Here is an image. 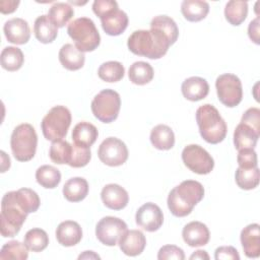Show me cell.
Instances as JSON below:
<instances>
[{
    "label": "cell",
    "instance_id": "obj_30",
    "mask_svg": "<svg viewBox=\"0 0 260 260\" xmlns=\"http://www.w3.org/2000/svg\"><path fill=\"white\" fill-rule=\"evenodd\" d=\"M1 66L7 71H16L21 68L24 62V56L22 51L17 47H5L0 56Z\"/></svg>",
    "mask_w": 260,
    "mask_h": 260
},
{
    "label": "cell",
    "instance_id": "obj_31",
    "mask_svg": "<svg viewBox=\"0 0 260 260\" xmlns=\"http://www.w3.org/2000/svg\"><path fill=\"white\" fill-rule=\"evenodd\" d=\"M248 3L246 1L232 0L225 4L224 16L232 25H240L247 17Z\"/></svg>",
    "mask_w": 260,
    "mask_h": 260
},
{
    "label": "cell",
    "instance_id": "obj_27",
    "mask_svg": "<svg viewBox=\"0 0 260 260\" xmlns=\"http://www.w3.org/2000/svg\"><path fill=\"white\" fill-rule=\"evenodd\" d=\"M181 12L188 21L197 22L207 16L209 4L200 0H184L181 4Z\"/></svg>",
    "mask_w": 260,
    "mask_h": 260
},
{
    "label": "cell",
    "instance_id": "obj_16",
    "mask_svg": "<svg viewBox=\"0 0 260 260\" xmlns=\"http://www.w3.org/2000/svg\"><path fill=\"white\" fill-rule=\"evenodd\" d=\"M118 244L125 255L134 257L143 252L146 246V239L143 233L138 230H127L119 239Z\"/></svg>",
    "mask_w": 260,
    "mask_h": 260
},
{
    "label": "cell",
    "instance_id": "obj_25",
    "mask_svg": "<svg viewBox=\"0 0 260 260\" xmlns=\"http://www.w3.org/2000/svg\"><path fill=\"white\" fill-rule=\"evenodd\" d=\"M88 190V183L84 178L74 177L64 184L63 195L69 202H79L87 196Z\"/></svg>",
    "mask_w": 260,
    "mask_h": 260
},
{
    "label": "cell",
    "instance_id": "obj_7",
    "mask_svg": "<svg viewBox=\"0 0 260 260\" xmlns=\"http://www.w3.org/2000/svg\"><path fill=\"white\" fill-rule=\"evenodd\" d=\"M70 124V111L64 106H55L43 118L41 128L44 137L53 142L62 140L66 136Z\"/></svg>",
    "mask_w": 260,
    "mask_h": 260
},
{
    "label": "cell",
    "instance_id": "obj_13",
    "mask_svg": "<svg viewBox=\"0 0 260 260\" xmlns=\"http://www.w3.org/2000/svg\"><path fill=\"white\" fill-rule=\"evenodd\" d=\"M136 223L146 232H155L164 222V214L158 205L147 202L140 206L135 215Z\"/></svg>",
    "mask_w": 260,
    "mask_h": 260
},
{
    "label": "cell",
    "instance_id": "obj_28",
    "mask_svg": "<svg viewBox=\"0 0 260 260\" xmlns=\"http://www.w3.org/2000/svg\"><path fill=\"white\" fill-rule=\"evenodd\" d=\"M151 144L159 150H169L175 144V134L168 125L159 124L152 128L150 132Z\"/></svg>",
    "mask_w": 260,
    "mask_h": 260
},
{
    "label": "cell",
    "instance_id": "obj_45",
    "mask_svg": "<svg viewBox=\"0 0 260 260\" xmlns=\"http://www.w3.org/2000/svg\"><path fill=\"white\" fill-rule=\"evenodd\" d=\"M119 7L118 3L114 0H95L92 3V11L100 18L107 12Z\"/></svg>",
    "mask_w": 260,
    "mask_h": 260
},
{
    "label": "cell",
    "instance_id": "obj_10",
    "mask_svg": "<svg viewBox=\"0 0 260 260\" xmlns=\"http://www.w3.org/2000/svg\"><path fill=\"white\" fill-rule=\"evenodd\" d=\"M182 160L190 171L199 175L209 174L214 167L212 156L203 147L197 144H189L184 147Z\"/></svg>",
    "mask_w": 260,
    "mask_h": 260
},
{
    "label": "cell",
    "instance_id": "obj_41",
    "mask_svg": "<svg viewBox=\"0 0 260 260\" xmlns=\"http://www.w3.org/2000/svg\"><path fill=\"white\" fill-rule=\"evenodd\" d=\"M91 158V152L89 147L77 146L72 144V154L69 161V166L72 168H82L85 167Z\"/></svg>",
    "mask_w": 260,
    "mask_h": 260
},
{
    "label": "cell",
    "instance_id": "obj_35",
    "mask_svg": "<svg viewBox=\"0 0 260 260\" xmlns=\"http://www.w3.org/2000/svg\"><path fill=\"white\" fill-rule=\"evenodd\" d=\"M125 74V68L118 61H108L103 63L98 70L99 77L106 82L120 81Z\"/></svg>",
    "mask_w": 260,
    "mask_h": 260
},
{
    "label": "cell",
    "instance_id": "obj_46",
    "mask_svg": "<svg viewBox=\"0 0 260 260\" xmlns=\"http://www.w3.org/2000/svg\"><path fill=\"white\" fill-rule=\"evenodd\" d=\"M214 258L216 260H226V259L239 260L240 255L237 249L234 248L233 246H221L215 250Z\"/></svg>",
    "mask_w": 260,
    "mask_h": 260
},
{
    "label": "cell",
    "instance_id": "obj_5",
    "mask_svg": "<svg viewBox=\"0 0 260 260\" xmlns=\"http://www.w3.org/2000/svg\"><path fill=\"white\" fill-rule=\"evenodd\" d=\"M67 32L81 52H92L101 43V36L94 22L88 17H79L68 24Z\"/></svg>",
    "mask_w": 260,
    "mask_h": 260
},
{
    "label": "cell",
    "instance_id": "obj_39",
    "mask_svg": "<svg viewBox=\"0 0 260 260\" xmlns=\"http://www.w3.org/2000/svg\"><path fill=\"white\" fill-rule=\"evenodd\" d=\"M23 243L26 245L28 250L32 252H42L48 247L49 236L44 230L35 228L26 232Z\"/></svg>",
    "mask_w": 260,
    "mask_h": 260
},
{
    "label": "cell",
    "instance_id": "obj_4",
    "mask_svg": "<svg viewBox=\"0 0 260 260\" xmlns=\"http://www.w3.org/2000/svg\"><path fill=\"white\" fill-rule=\"evenodd\" d=\"M27 212L20 205L16 191L7 192L1 201V235L3 238L16 236L24 223Z\"/></svg>",
    "mask_w": 260,
    "mask_h": 260
},
{
    "label": "cell",
    "instance_id": "obj_51",
    "mask_svg": "<svg viewBox=\"0 0 260 260\" xmlns=\"http://www.w3.org/2000/svg\"><path fill=\"white\" fill-rule=\"evenodd\" d=\"M0 153H1V156H2V166H1V172L3 171V169H4V165H6V168H7V170L10 168V158H9V156L8 155H6V153L3 151V150H1L0 151Z\"/></svg>",
    "mask_w": 260,
    "mask_h": 260
},
{
    "label": "cell",
    "instance_id": "obj_43",
    "mask_svg": "<svg viewBox=\"0 0 260 260\" xmlns=\"http://www.w3.org/2000/svg\"><path fill=\"white\" fill-rule=\"evenodd\" d=\"M157 259L158 260H170V259L184 260L185 254H184V251L178 246L165 245L159 249L157 253Z\"/></svg>",
    "mask_w": 260,
    "mask_h": 260
},
{
    "label": "cell",
    "instance_id": "obj_38",
    "mask_svg": "<svg viewBox=\"0 0 260 260\" xmlns=\"http://www.w3.org/2000/svg\"><path fill=\"white\" fill-rule=\"evenodd\" d=\"M237 185L243 190L255 189L259 184V169H243L238 168L235 174Z\"/></svg>",
    "mask_w": 260,
    "mask_h": 260
},
{
    "label": "cell",
    "instance_id": "obj_9",
    "mask_svg": "<svg viewBox=\"0 0 260 260\" xmlns=\"http://www.w3.org/2000/svg\"><path fill=\"white\" fill-rule=\"evenodd\" d=\"M215 88L219 102L229 108L238 106L243 99L242 82L232 73L219 75L215 80Z\"/></svg>",
    "mask_w": 260,
    "mask_h": 260
},
{
    "label": "cell",
    "instance_id": "obj_33",
    "mask_svg": "<svg viewBox=\"0 0 260 260\" xmlns=\"http://www.w3.org/2000/svg\"><path fill=\"white\" fill-rule=\"evenodd\" d=\"M150 27L156 28L160 30L164 35H166L171 43V45L175 44L179 37V28L175 20L167 15H157L154 16L150 21Z\"/></svg>",
    "mask_w": 260,
    "mask_h": 260
},
{
    "label": "cell",
    "instance_id": "obj_21",
    "mask_svg": "<svg viewBox=\"0 0 260 260\" xmlns=\"http://www.w3.org/2000/svg\"><path fill=\"white\" fill-rule=\"evenodd\" d=\"M181 90L184 98L188 101L198 102L207 96L209 92V84L206 79L202 77L192 76L183 81Z\"/></svg>",
    "mask_w": 260,
    "mask_h": 260
},
{
    "label": "cell",
    "instance_id": "obj_36",
    "mask_svg": "<svg viewBox=\"0 0 260 260\" xmlns=\"http://www.w3.org/2000/svg\"><path fill=\"white\" fill-rule=\"evenodd\" d=\"M71 154H72V144H70L66 140L62 139V140L52 142L49 150V156L54 164L68 165L71 158Z\"/></svg>",
    "mask_w": 260,
    "mask_h": 260
},
{
    "label": "cell",
    "instance_id": "obj_20",
    "mask_svg": "<svg viewBox=\"0 0 260 260\" xmlns=\"http://www.w3.org/2000/svg\"><path fill=\"white\" fill-rule=\"evenodd\" d=\"M56 239L58 243L64 247L75 246L82 239L81 226L78 222L73 220L62 221L57 226Z\"/></svg>",
    "mask_w": 260,
    "mask_h": 260
},
{
    "label": "cell",
    "instance_id": "obj_48",
    "mask_svg": "<svg viewBox=\"0 0 260 260\" xmlns=\"http://www.w3.org/2000/svg\"><path fill=\"white\" fill-rule=\"evenodd\" d=\"M18 0H2L0 1V11L3 14H9L16 10L19 5Z\"/></svg>",
    "mask_w": 260,
    "mask_h": 260
},
{
    "label": "cell",
    "instance_id": "obj_50",
    "mask_svg": "<svg viewBox=\"0 0 260 260\" xmlns=\"http://www.w3.org/2000/svg\"><path fill=\"white\" fill-rule=\"evenodd\" d=\"M100 259L101 257L95 254L93 251H85L83 254H80L78 256V259Z\"/></svg>",
    "mask_w": 260,
    "mask_h": 260
},
{
    "label": "cell",
    "instance_id": "obj_22",
    "mask_svg": "<svg viewBox=\"0 0 260 260\" xmlns=\"http://www.w3.org/2000/svg\"><path fill=\"white\" fill-rule=\"evenodd\" d=\"M59 61L61 65L70 71H75L83 67L85 56L84 53L79 51L75 45L65 44L59 51Z\"/></svg>",
    "mask_w": 260,
    "mask_h": 260
},
{
    "label": "cell",
    "instance_id": "obj_15",
    "mask_svg": "<svg viewBox=\"0 0 260 260\" xmlns=\"http://www.w3.org/2000/svg\"><path fill=\"white\" fill-rule=\"evenodd\" d=\"M101 198L104 205L113 210H121L129 202L128 192L118 184L106 185L102 189Z\"/></svg>",
    "mask_w": 260,
    "mask_h": 260
},
{
    "label": "cell",
    "instance_id": "obj_1",
    "mask_svg": "<svg viewBox=\"0 0 260 260\" xmlns=\"http://www.w3.org/2000/svg\"><path fill=\"white\" fill-rule=\"evenodd\" d=\"M130 52L135 55L149 59H159L165 56L172 46L168 37L160 30L150 27V29H139L133 31L127 41Z\"/></svg>",
    "mask_w": 260,
    "mask_h": 260
},
{
    "label": "cell",
    "instance_id": "obj_42",
    "mask_svg": "<svg viewBox=\"0 0 260 260\" xmlns=\"http://www.w3.org/2000/svg\"><path fill=\"white\" fill-rule=\"evenodd\" d=\"M237 161L239 164V168L243 169H252L258 167L257 153L254 149L239 150Z\"/></svg>",
    "mask_w": 260,
    "mask_h": 260
},
{
    "label": "cell",
    "instance_id": "obj_32",
    "mask_svg": "<svg viewBox=\"0 0 260 260\" xmlns=\"http://www.w3.org/2000/svg\"><path fill=\"white\" fill-rule=\"evenodd\" d=\"M36 180L42 187L46 189H54L61 181V173L53 166L44 165L36 171Z\"/></svg>",
    "mask_w": 260,
    "mask_h": 260
},
{
    "label": "cell",
    "instance_id": "obj_18",
    "mask_svg": "<svg viewBox=\"0 0 260 260\" xmlns=\"http://www.w3.org/2000/svg\"><path fill=\"white\" fill-rule=\"evenodd\" d=\"M104 31L109 36H119L125 31L128 26V16L119 7L107 12L101 18Z\"/></svg>",
    "mask_w": 260,
    "mask_h": 260
},
{
    "label": "cell",
    "instance_id": "obj_47",
    "mask_svg": "<svg viewBox=\"0 0 260 260\" xmlns=\"http://www.w3.org/2000/svg\"><path fill=\"white\" fill-rule=\"evenodd\" d=\"M248 35L249 38L257 45L260 44L259 40V17H256L249 23L248 26Z\"/></svg>",
    "mask_w": 260,
    "mask_h": 260
},
{
    "label": "cell",
    "instance_id": "obj_40",
    "mask_svg": "<svg viewBox=\"0 0 260 260\" xmlns=\"http://www.w3.org/2000/svg\"><path fill=\"white\" fill-rule=\"evenodd\" d=\"M17 199L22 208L27 212H36L41 204V200L37 192L29 188H20L16 191Z\"/></svg>",
    "mask_w": 260,
    "mask_h": 260
},
{
    "label": "cell",
    "instance_id": "obj_3",
    "mask_svg": "<svg viewBox=\"0 0 260 260\" xmlns=\"http://www.w3.org/2000/svg\"><path fill=\"white\" fill-rule=\"evenodd\" d=\"M196 122L199 133L206 142L217 144L225 138L226 123L214 106L210 104L200 106L196 111Z\"/></svg>",
    "mask_w": 260,
    "mask_h": 260
},
{
    "label": "cell",
    "instance_id": "obj_8",
    "mask_svg": "<svg viewBox=\"0 0 260 260\" xmlns=\"http://www.w3.org/2000/svg\"><path fill=\"white\" fill-rule=\"evenodd\" d=\"M93 116L103 123H111L118 118L121 108L120 94L114 89H103L91 102Z\"/></svg>",
    "mask_w": 260,
    "mask_h": 260
},
{
    "label": "cell",
    "instance_id": "obj_24",
    "mask_svg": "<svg viewBox=\"0 0 260 260\" xmlns=\"http://www.w3.org/2000/svg\"><path fill=\"white\" fill-rule=\"evenodd\" d=\"M99 136L96 127L89 122H79L72 131L73 143L81 147H89L95 142Z\"/></svg>",
    "mask_w": 260,
    "mask_h": 260
},
{
    "label": "cell",
    "instance_id": "obj_12",
    "mask_svg": "<svg viewBox=\"0 0 260 260\" xmlns=\"http://www.w3.org/2000/svg\"><path fill=\"white\" fill-rule=\"evenodd\" d=\"M125 231L127 224L124 220L115 216H105L96 223L95 236L102 244L115 246Z\"/></svg>",
    "mask_w": 260,
    "mask_h": 260
},
{
    "label": "cell",
    "instance_id": "obj_2",
    "mask_svg": "<svg viewBox=\"0 0 260 260\" xmlns=\"http://www.w3.org/2000/svg\"><path fill=\"white\" fill-rule=\"evenodd\" d=\"M204 197V188L194 180L183 181L171 190L168 196V207L173 215L184 217L189 215L194 206Z\"/></svg>",
    "mask_w": 260,
    "mask_h": 260
},
{
    "label": "cell",
    "instance_id": "obj_26",
    "mask_svg": "<svg viewBox=\"0 0 260 260\" xmlns=\"http://www.w3.org/2000/svg\"><path fill=\"white\" fill-rule=\"evenodd\" d=\"M34 34L39 42L50 44L57 38L58 27L51 21L48 15H41L35 21Z\"/></svg>",
    "mask_w": 260,
    "mask_h": 260
},
{
    "label": "cell",
    "instance_id": "obj_44",
    "mask_svg": "<svg viewBox=\"0 0 260 260\" xmlns=\"http://www.w3.org/2000/svg\"><path fill=\"white\" fill-rule=\"evenodd\" d=\"M241 123L247 124L260 133V110L258 108L248 109L242 116Z\"/></svg>",
    "mask_w": 260,
    "mask_h": 260
},
{
    "label": "cell",
    "instance_id": "obj_11",
    "mask_svg": "<svg viewBox=\"0 0 260 260\" xmlns=\"http://www.w3.org/2000/svg\"><path fill=\"white\" fill-rule=\"evenodd\" d=\"M98 155L103 164L109 167H119L126 162L128 148L119 138L108 137L99 146Z\"/></svg>",
    "mask_w": 260,
    "mask_h": 260
},
{
    "label": "cell",
    "instance_id": "obj_19",
    "mask_svg": "<svg viewBox=\"0 0 260 260\" xmlns=\"http://www.w3.org/2000/svg\"><path fill=\"white\" fill-rule=\"evenodd\" d=\"M241 243L244 253L249 258H257L260 255V226L251 223L241 232Z\"/></svg>",
    "mask_w": 260,
    "mask_h": 260
},
{
    "label": "cell",
    "instance_id": "obj_29",
    "mask_svg": "<svg viewBox=\"0 0 260 260\" xmlns=\"http://www.w3.org/2000/svg\"><path fill=\"white\" fill-rule=\"evenodd\" d=\"M154 75L152 66L144 61L134 62L128 71L129 79L132 83L137 85H144L149 83Z\"/></svg>",
    "mask_w": 260,
    "mask_h": 260
},
{
    "label": "cell",
    "instance_id": "obj_49",
    "mask_svg": "<svg viewBox=\"0 0 260 260\" xmlns=\"http://www.w3.org/2000/svg\"><path fill=\"white\" fill-rule=\"evenodd\" d=\"M190 259H206L208 260L209 259V255L206 253V251H203V250H197L195 251L191 256H190Z\"/></svg>",
    "mask_w": 260,
    "mask_h": 260
},
{
    "label": "cell",
    "instance_id": "obj_6",
    "mask_svg": "<svg viewBox=\"0 0 260 260\" xmlns=\"http://www.w3.org/2000/svg\"><path fill=\"white\" fill-rule=\"evenodd\" d=\"M37 145L38 135L30 124L23 123L14 128L10 138V146L15 159L18 161L30 160L36 154Z\"/></svg>",
    "mask_w": 260,
    "mask_h": 260
},
{
    "label": "cell",
    "instance_id": "obj_14",
    "mask_svg": "<svg viewBox=\"0 0 260 260\" xmlns=\"http://www.w3.org/2000/svg\"><path fill=\"white\" fill-rule=\"evenodd\" d=\"M3 31L7 41L15 45H24L30 38V28L27 21L19 17L7 20L4 23Z\"/></svg>",
    "mask_w": 260,
    "mask_h": 260
},
{
    "label": "cell",
    "instance_id": "obj_37",
    "mask_svg": "<svg viewBox=\"0 0 260 260\" xmlns=\"http://www.w3.org/2000/svg\"><path fill=\"white\" fill-rule=\"evenodd\" d=\"M28 257V248L19 241H10L4 244L0 251L1 260H26Z\"/></svg>",
    "mask_w": 260,
    "mask_h": 260
},
{
    "label": "cell",
    "instance_id": "obj_34",
    "mask_svg": "<svg viewBox=\"0 0 260 260\" xmlns=\"http://www.w3.org/2000/svg\"><path fill=\"white\" fill-rule=\"evenodd\" d=\"M73 15V8L68 3L64 2L54 3L48 12L49 18L57 27H63L65 24L68 23Z\"/></svg>",
    "mask_w": 260,
    "mask_h": 260
},
{
    "label": "cell",
    "instance_id": "obj_23",
    "mask_svg": "<svg viewBox=\"0 0 260 260\" xmlns=\"http://www.w3.org/2000/svg\"><path fill=\"white\" fill-rule=\"evenodd\" d=\"M260 133L255 131L252 127L247 124L241 123L236 127L234 131V144L236 149H254Z\"/></svg>",
    "mask_w": 260,
    "mask_h": 260
},
{
    "label": "cell",
    "instance_id": "obj_17",
    "mask_svg": "<svg viewBox=\"0 0 260 260\" xmlns=\"http://www.w3.org/2000/svg\"><path fill=\"white\" fill-rule=\"evenodd\" d=\"M184 242L190 247L205 246L210 239V233L206 224L201 221H191L182 231Z\"/></svg>",
    "mask_w": 260,
    "mask_h": 260
}]
</instances>
